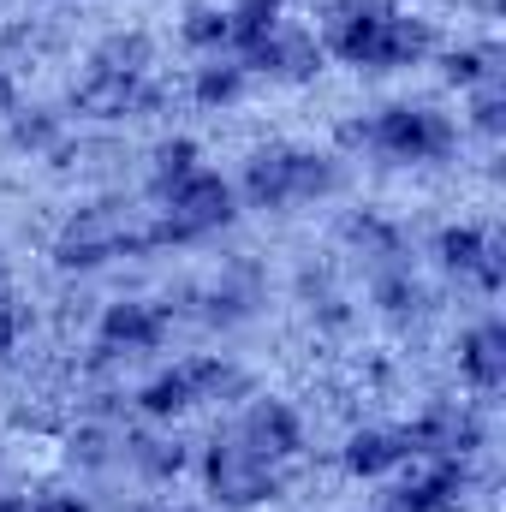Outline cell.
Segmentation results:
<instances>
[{
  "mask_svg": "<svg viewBox=\"0 0 506 512\" xmlns=\"http://www.w3.org/2000/svg\"><path fill=\"white\" fill-rule=\"evenodd\" d=\"M322 54L340 60V66H358V72H405V66H423L435 54V24L405 12V6H387V0H340L322 24Z\"/></svg>",
  "mask_w": 506,
  "mask_h": 512,
  "instance_id": "6da1fadb",
  "label": "cell"
},
{
  "mask_svg": "<svg viewBox=\"0 0 506 512\" xmlns=\"http://www.w3.org/2000/svg\"><path fill=\"white\" fill-rule=\"evenodd\" d=\"M346 185V167L340 155L328 149H310V143H256L245 155V173H239V203L262 209V215H292L304 203H328L340 197Z\"/></svg>",
  "mask_w": 506,
  "mask_h": 512,
  "instance_id": "7a4b0ae2",
  "label": "cell"
},
{
  "mask_svg": "<svg viewBox=\"0 0 506 512\" xmlns=\"http://www.w3.org/2000/svg\"><path fill=\"white\" fill-rule=\"evenodd\" d=\"M149 203H155L149 221H143L149 251H161V245H197V239L233 227V215H239V191H233V179H227L221 167H209V161L191 167L185 179L161 185Z\"/></svg>",
  "mask_w": 506,
  "mask_h": 512,
  "instance_id": "3957f363",
  "label": "cell"
},
{
  "mask_svg": "<svg viewBox=\"0 0 506 512\" xmlns=\"http://www.w3.org/2000/svg\"><path fill=\"white\" fill-rule=\"evenodd\" d=\"M340 137L358 149H376L393 167H435L459 149V120L441 114L435 102H387L370 120H346Z\"/></svg>",
  "mask_w": 506,
  "mask_h": 512,
  "instance_id": "277c9868",
  "label": "cell"
},
{
  "mask_svg": "<svg viewBox=\"0 0 506 512\" xmlns=\"http://www.w3.org/2000/svg\"><path fill=\"white\" fill-rule=\"evenodd\" d=\"M197 471H203V489H209V501L221 512H251V507H268V501L286 495V471L268 465V459H256L251 447H239L233 435H215L203 447Z\"/></svg>",
  "mask_w": 506,
  "mask_h": 512,
  "instance_id": "5b68a950",
  "label": "cell"
},
{
  "mask_svg": "<svg viewBox=\"0 0 506 512\" xmlns=\"http://www.w3.org/2000/svg\"><path fill=\"white\" fill-rule=\"evenodd\" d=\"M137 251H149L143 221L120 215L114 203H90V209H78V215L60 227V239H54V268L90 274V268H108V262L137 256Z\"/></svg>",
  "mask_w": 506,
  "mask_h": 512,
  "instance_id": "8992f818",
  "label": "cell"
},
{
  "mask_svg": "<svg viewBox=\"0 0 506 512\" xmlns=\"http://www.w3.org/2000/svg\"><path fill=\"white\" fill-rule=\"evenodd\" d=\"M239 447H251L256 459H268V465H298L304 459V447H310V423H304V411L292 405V399H274V393H256L245 399V411L233 417V429H227Z\"/></svg>",
  "mask_w": 506,
  "mask_h": 512,
  "instance_id": "52a82bcc",
  "label": "cell"
},
{
  "mask_svg": "<svg viewBox=\"0 0 506 512\" xmlns=\"http://www.w3.org/2000/svg\"><path fill=\"white\" fill-rule=\"evenodd\" d=\"M399 435H405L411 459H471L489 441L483 417L471 405H453V399H429L417 417L399 423Z\"/></svg>",
  "mask_w": 506,
  "mask_h": 512,
  "instance_id": "ba28073f",
  "label": "cell"
},
{
  "mask_svg": "<svg viewBox=\"0 0 506 512\" xmlns=\"http://www.w3.org/2000/svg\"><path fill=\"white\" fill-rule=\"evenodd\" d=\"M435 262H441L453 280L477 286L483 298H501L506 251H501V239H495V227H483V221H453V227H441V233H435Z\"/></svg>",
  "mask_w": 506,
  "mask_h": 512,
  "instance_id": "9c48e42d",
  "label": "cell"
},
{
  "mask_svg": "<svg viewBox=\"0 0 506 512\" xmlns=\"http://www.w3.org/2000/svg\"><path fill=\"white\" fill-rule=\"evenodd\" d=\"M477 489L471 459H411L387 495V512H459Z\"/></svg>",
  "mask_w": 506,
  "mask_h": 512,
  "instance_id": "30bf717a",
  "label": "cell"
},
{
  "mask_svg": "<svg viewBox=\"0 0 506 512\" xmlns=\"http://www.w3.org/2000/svg\"><path fill=\"white\" fill-rule=\"evenodd\" d=\"M173 334V316L155 304V298H114L102 304L96 316V352L102 358H143V352H161Z\"/></svg>",
  "mask_w": 506,
  "mask_h": 512,
  "instance_id": "8fae6325",
  "label": "cell"
},
{
  "mask_svg": "<svg viewBox=\"0 0 506 512\" xmlns=\"http://www.w3.org/2000/svg\"><path fill=\"white\" fill-rule=\"evenodd\" d=\"M245 60V72L251 78H274V84H310L316 72H322V42H316V30H304V24H274L262 42H256L251 54H239Z\"/></svg>",
  "mask_w": 506,
  "mask_h": 512,
  "instance_id": "7c38bea8",
  "label": "cell"
},
{
  "mask_svg": "<svg viewBox=\"0 0 506 512\" xmlns=\"http://www.w3.org/2000/svg\"><path fill=\"white\" fill-rule=\"evenodd\" d=\"M72 108L90 120H143L161 108V84L155 78H126V72H84V84H72Z\"/></svg>",
  "mask_w": 506,
  "mask_h": 512,
  "instance_id": "4fadbf2b",
  "label": "cell"
},
{
  "mask_svg": "<svg viewBox=\"0 0 506 512\" xmlns=\"http://www.w3.org/2000/svg\"><path fill=\"white\" fill-rule=\"evenodd\" d=\"M411 465V447L399 435V423H358L340 447V471L352 483H387Z\"/></svg>",
  "mask_w": 506,
  "mask_h": 512,
  "instance_id": "5bb4252c",
  "label": "cell"
},
{
  "mask_svg": "<svg viewBox=\"0 0 506 512\" xmlns=\"http://www.w3.org/2000/svg\"><path fill=\"white\" fill-rule=\"evenodd\" d=\"M453 364H459V382L471 387L477 399H495L506 387V322L501 316H483L459 334L453 346Z\"/></svg>",
  "mask_w": 506,
  "mask_h": 512,
  "instance_id": "9a60e30c",
  "label": "cell"
},
{
  "mask_svg": "<svg viewBox=\"0 0 506 512\" xmlns=\"http://www.w3.org/2000/svg\"><path fill=\"white\" fill-rule=\"evenodd\" d=\"M251 96V72H245V60H233V54H209L203 66H191V102L203 108V114H227V108H239Z\"/></svg>",
  "mask_w": 506,
  "mask_h": 512,
  "instance_id": "2e32d148",
  "label": "cell"
},
{
  "mask_svg": "<svg viewBox=\"0 0 506 512\" xmlns=\"http://www.w3.org/2000/svg\"><path fill=\"white\" fill-rule=\"evenodd\" d=\"M370 304H376V316H387L393 328H405V322H417L429 310V292L411 274V262H387V268H370Z\"/></svg>",
  "mask_w": 506,
  "mask_h": 512,
  "instance_id": "e0dca14e",
  "label": "cell"
},
{
  "mask_svg": "<svg viewBox=\"0 0 506 512\" xmlns=\"http://www.w3.org/2000/svg\"><path fill=\"white\" fill-rule=\"evenodd\" d=\"M131 411H137L143 423H161V429H173L179 417H191V411H197V393H191L185 364H173V370H155L149 382L131 393Z\"/></svg>",
  "mask_w": 506,
  "mask_h": 512,
  "instance_id": "ac0fdd59",
  "label": "cell"
},
{
  "mask_svg": "<svg viewBox=\"0 0 506 512\" xmlns=\"http://www.w3.org/2000/svg\"><path fill=\"white\" fill-rule=\"evenodd\" d=\"M340 239L364 256L370 268L411 262V256H405V233H399V221H387V215H376V209H358V215H346V221H340Z\"/></svg>",
  "mask_w": 506,
  "mask_h": 512,
  "instance_id": "d6986e66",
  "label": "cell"
},
{
  "mask_svg": "<svg viewBox=\"0 0 506 512\" xmlns=\"http://www.w3.org/2000/svg\"><path fill=\"white\" fill-rule=\"evenodd\" d=\"M185 376H191L197 405H233V399H251V376H245V364H233L227 352L185 358Z\"/></svg>",
  "mask_w": 506,
  "mask_h": 512,
  "instance_id": "ffe728a7",
  "label": "cell"
},
{
  "mask_svg": "<svg viewBox=\"0 0 506 512\" xmlns=\"http://www.w3.org/2000/svg\"><path fill=\"white\" fill-rule=\"evenodd\" d=\"M120 459H126L143 483H173V477L191 471V453H185L179 435H126V453Z\"/></svg>",
  "mask_w": 506,
  "mask_h": 512,
  "instance_id": "44dd1931",
  "label": "cell"
},
{
  "mask_svg": "<svg viewBox=\"0 0 506 512\" xmlns=\"http://www.w3.org/2000/svg\"><path fill=\"white\" fill-rule=\"evenodd\" d=\"M179 42L191 48V54H233V18H227V6H215V0H197L185 18H179Z\"/></svg>",
  "mask_w": 506,
  "mask_h": 512,
  "instance_id": "7402d4cb",
  "label": "cell"
},
{
  "mask_svg": "<svg viewBox=\"0 0 506 512\" xmlns=\"http://www.w3.org/2000/svg\"><path fill=\"white\" fill-rule=\"evenodd\" d=\"M90 66H96V72H126V78H149V66H155V42H149L143 30H114V36H102V42H96Z\"/></svg>",
  "mask_w": 506,
  "mask_h": 512,
  "instance_id": "603a6c76",
  "label": "cell"
},
{
  "mask_svg": "<svg viewBox=\"0 0 506 512\" xmlns=\"http://www.w3.org/2000/svg\"><path fill=\"white\" fill-rule=\"evenodd\" d=\"M441 78H447L453 90L495 84V78H501V48H495V42H465V48H447V54H441Z\"/></svg>",
  "mask_w": 506,
  "mask_h": 512,
  "instance_id": "cb8c5ba5",
  "label": "cell"
},
{
  "mask_svg": "<svg viewBox=\"0 0 506 512\" xmlns=\"http://www.w3.org/2000/svg\"><path fill=\"white\" fill-rule=\"evenodd\" d=\"M256 304H262V292H256V274L251 268H227L221 280H215V292H209V322H221V328H233V322H245Z\"/></svg>",
  "mask_w": 506,
  "mask_h": 512,
  "instance_id": "d4e9b609",
  "label": "cell"
},
{
  "mask_svg": "<svg viewBox=\"0 0 506 512\" xmlns=\"http://www.w3.org/2000/svg\"><path fill=\"white\" fill-rule=\"evenodd\" d=\"M286 6H292V0H233V6H227V18H233V60L251 54L274 24H286Z\"/></svg>",
  "mask_w": 506,
  "mask_h": 512,
  "instance_id": "484cf974",
  "label": "cell"
},
{
  "mask_svg": "<svg viewBox=\"0 0 506 512\" xmlns=\"http://www.w3.org/2000/svg\"><path fill=\"white\" fill-rule=\"evenodd\" d=\"M191 167H203V143L197 137H161L155 149H149V197L161 191V185H173V179H185Z\"/></svg>",
  "mask_w": 506,
  "mask_h": 512,
  "instance_id": "4316f807",
  "label": "cell"
},
{
  "mask_svg": "<svg viewBox=\"0 0 506 512\" xmlns=\"http://www.w3.org/2000/svg\"><path fill=\"white\" fill-rule=\"evenodd\" d=\"M66 143V120L60 114H48V108H18L12 114V149H24V155H54Z\"/></svg>",
  "mask_w": 506,
  "mask_h": 512,
  "instance_id": "83f0119b",
  "label": "cell"
},
{
  "mask_svg": "<svg viewBox=\"0 0 506 512\" xmlns=\"http://www.w3.org/2000/svg\"><path fill=\"white\" fill-rule=\"evenodd\" d=\"M471 96V120L465 126L483 131V137H501L506 131V84L495 78V84H477V90H465Z\"/></svg>",
  "mask_w": 506,
  "mask_h": 512,
  "instance_id": "f1b7e54d",
  "label": "cell"
},
{
  "mask_svg": "<svg viewBox=\"0 0 506 512\" xmlns=\"http://www.w3.org/2000/svg\"><path fill=\"white\" fill-rule=\"evenodd\" d=\"M24 334H30V304L12 286H0V364L24 346Z\"/></svg>",
  "mask_w": 506,
  "mask_h": 512,
  "instance_id": "f546056e",
  "label": "cell"
},
{
  "mask_svg": "<svg viewBox=\"0 0 506 512\" xmlns=\"http://www.w3.org/2000/svg\"><path fill=\"white\" fill-rule=\"evenodd\" d=\"M30 512H90L84 495H60V489H48V495H30Z\"/></svg>",
  "mask_w": 506,
  "mask_h": 512,
  "instance_id": "4dcf8cb0",
  "label": "cell"
},
{
  "mask_svg": "<svg viewBox=\"0 0 506 512\" xmlns=\"http://www.w3.org/2000/svg\"><path fill=\"white\" fill-rule=\"evenodd\" d=\"M24 108V90H18V72L12 66H0V120H12Z\"/></svg>",
  "mask_w": 506,
  "mask_h": 512,
  "instance_id": "1f68e13d",
  "label": "cell"
},
{
  "mask_svg": "<svg viewBox=\"0 0 506 512\" xmlns=\"http://www.w3.org/2000/svg\"><path fill=\"white\" fill-rule=\"evenodd\" d=\"M0 512H30V495H0Z\"/></svg>",
  "mask_w": 506,
  "mask_h": 512,
  "instance_id": "d6a6232c",
  "label": "cell"
},
{
  "mask_svg": "<svg viewBox=\"0 0 506 512\" xmlns=\"http://www.w3.org/2000/svg\"><path fill=\"white\" fill-rule=\"evenodd\" d=\"M161 512H209V507H161Z\"/></svg>",
  "mask_w": 506,
  "mask_h": 512,
  "instance_id": "836d02e7",
  "label": "cell"
},
{
  "mask_svg": "<svg viewBox=\"0 0 506 512\" xmlns=\"http://www.w3.org/2000/svg\"><path fill=\"white\" fill-rule=\"evenodd\" d=\"M0 286H6V262H0Z\"/></svg>",
  "mask_w": 506,
  "mask_h": 512,
  "instance_id": "e575fe53",
  "label": "cell"
}]
</instances>
